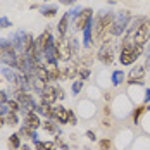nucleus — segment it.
Returning a JSON list of instances; mask_svg holds the SVG:
<instances>
[{
	"instance_id": "nucleus-1",
	"label": "nucleus",
	"mask_w": 150,
	"mask_h": 150,
	"mask_svg": "<svg viewBox=\"0 0 150 150\" xmlns=\"http://www.w3.org/2000/svg\"><path fill=\"white\" fill-rule=\"evenodd\" d=\"M114 17H116V16L110 14V12L102 14V16L97 17L95 26H93V40H95V42H105L107 35L110 33L112 23H114Z\"/></svg>"
},
{
	"instance_id": "nucleus-2",
	"label": "nucleus",
	"mask_w": 150,
	"mask_h": 150,
	"mask_svg": "<svg viewBox=\"0 0 150 150\" xmlns=\"http://www.w3.org/2000/svg\"><path fill=\"white\" fill-rule=\"evenodd\" d=\"M129 33L133 35V43L143 47L147 42H150V19L142 17V19L135 21V24L129 30Z\"/></svg>"
},
{
	"instance_id": "nucleus-3",
	"label": "nucleus",
	"mask_w": 150,
	"mask_h": 150,
	"mask_svg": "<svg viewBox=\"0 0 150 150\" xmlns=\"http://www.w3.org/2000/svg\"><path fill=\"white\" fill-rule=\"evenodd\" d=\"M143 52V47L140 45H121V55L119 60L122 66H129L133 64Z\"/></svg>"
},
{
	"instance_id": "nucleus-4",
	"label": "nucleus",
	"mask_w": 150,
	"mask_h": 150,
	"mask_svg": "<svg viewBox=\"0 0 150 150\" xmlns=\"http://www.w3.org/2000/svg\"><path fill=\"white\" fill-rule=\"evenodd\" d=\"M16 59H17V52L14 45L11 43H0V60L5 62L7 66L16 67Z\"/></svg>"
},
{
	"instance_id": "nucleus-5",
	"label": "nucleus",
	"mask_w": 150,
	"mask_h": 150,
	"mask_svg": "<svg viewBox=\"0 0 150 150\" xmlns=\"http://www.w3.org/2000/svg\"><path fill=\"white\" fill-rule=\"evenodd\" d=\"M71 54H73V50H71L69 42H66L64 38H59L55 42V57H57V60L67 62V60L71 59Z\"/></svg>"
},
{
	"instance_id": "nucleus-6",
	"label": "nucleus",
	"mask_w": 150,
	"mask_h": 150,
	"mask_svg": "<svg viewBox=\"0 0 150 150\" xmlns=\"http://www.w3.org/2000/svg\"><path fill=\"white\" fill-rule=\"evenodd\" d=\"M54 119L62 122V124H76V117L74 114L67 109H64L62 105H57L54 107Z\"/></svg>"
},
{
	"instance_id": "nucleus-7",
	"label": "nucleus",
	"mask_w": 150,
	"mask_h": 150,
	"mask_svg": "<svg viewBox=\"0 0 150 150\" xmlns=\"http://www.w3.org/2000/svg\"><path fill=\"white\" fill-rule=\"evenodd\" d=\"M91 17H93V11L91 9L79 11V14L76 16V30L85 31L88 26H91Z\"/></svg>"
},
{
	"instance_id": "nucleus-8",
	"label": "nucleus",
	"mask_w": 150,
	"mask_h": 150,
	"mask_svg": "<svg viewBox=\"0 0 150 150\" xmlns=\"http://www.w3.org/2000/svg\"><path fill=\"white\" fill-rule=\"evenodd\" d=\"M128 19H129L128 14L116 16L114 17V23H112V28H110V33L112 35H121L122 31L126 30V26H128Z\"/></svg>"
},
{
	"instance_id": "nucleus-9",
	"label": "nucleus",
	"mask_w": 150,
	"mask_h": 150,
	"mask_svg": "<svg viewBox=\"0 0 150 150\" xmlns=\"http://www.w3.org/2000/svg\"><path fill=\"white\" fill-rule=\"evenodd\" d=\"M52 43H54V40H52V35H50V31H48V30L43 31V33L40 35V38H38V40H35V47L38 48V52H40V54H43V52H45Z\"/></svg>"
},
{
	"instance_id": "nucleus-10",
	"label": "nucleus",
	"mask_w": 150,
	"mask_h": 150,
	"mask_svg": "<svg viewBox=\"0 0 150 150\" xmlns=\"http://www.w3.org/2000/svg\"><path fill=\"white\" fill-rule=\"evenodd\" d=\"M59 88L52 86V85H47L45 88L42 90V102H47V104L54 105V102L59 98V93H57Z\"/></svg>"
},
{
	"instance_id": "nucleus-11",
	"label": "nucleus",
	"mask_w": 150,
	"mask_h": 150,
	"mask_svg": "<svg viewBox=\"0 0 150 150\" xmlns=\"http://www.w3.org/2000/svg\"><path fill=\"white\" fill-rule=\"evenodd\" d=\"M143 78H145V66H138L135 69H131V73L128 76V83L129 85H142L143 83Z\"/></svg>"
},
{
	"instance_id": "nucleus-12",
	"label": "nucleus",
	"mask_w": 150,
	"mask_h": 150,
	"mask_svg": "<svg viewBox=\"0 0 150 150\" xmlns=\"http://www.w3.org/2000/svg\"><path fill=\"white\" fill-rule=\"evenodd\" d=\"M98 59L102 60L104 64H112L114 55H112V47H110V43H109V42H104L102 48L98 50Z\"/></svg>"
},
{
	"instance_id": "nucleus-13",
	"label": "nucleus",
	"mask_w": 150,
	"mask_h": 150,
	"mask_svg": "<svg viewBox=\"0 0 150 150\" xmlns=\"http://www.w3.org/2000/svg\"><path fill=\"white\" fill-rule=\"evenodd\" d=\"M35 74H36V78H38L40 81H43V83L48 85V81H50V73H48V67H47V66L36 64V66H35Z\"/></svg>"
},
{
	"instance_id": "nucleus-14",
	"label": "nucleus",
	"mask_w": 150,
	"mask_h": 150,
	"mask_svg": "<svg viewBox=\"0 0 150 150\" xmlns=\"http://www.w3.org/2000/svg\"><path fill=\"white\" fill-rule=\"evenodd\" d=\"M24 126H28L31 129L40 128V117H38V114H36V112H28V114H24Z\"/></svg>"
},
{
	"instance_id": "nucleus-15",
	"label": "nucleus",
	"mask_w": 150,
	"mask_h": 150,
	"mask_svg": "<svg viewBox=\"0 0 150 150\" xmlns=\"http://www.w3.org/2000/svg\"><path fill=\"white\" fill-rule=\"evenodd\" d=\"M33 47H35V40H33V36H31V35H26L24 40L21 42V48H23L21 52H23V54H28Z\"/></svg>"
},
{
	"instance_id": "nucleus-16",
	"label": "nucleus",
	"mask_w": 150,
	"mask_h": 150,
	"mask_svg": "<svg viewBox=\"0 0 150 150\" xmlns=\"http://www.w3.org/2000/svg\"><path fill=\"white\" fill-rule=\"evenodd\" d=\"M76 74H79V66L74 64V62H73V64H67L66 69H64V76L71 79V78H74Z\"/></svg>"
},
{
	"instance_id": "nucleus-17",
	"label": "nucleus",
	"mask_w": 150,
	"mask_h": 150,
	"mask_svg": "<svg viewBox=\"0 0 150 150\" xmlns=\"http://www.w3.org/2000/svg\"><path fill=\"white\" fill-rule=\"evenodd\" d=\"M38 110H40V114H43L45 117H54V107L50 104H47V102H42V104L38 105Z\"/></svg>"
},
{
	"instance_id": "nucleus-18",
	"label": "nucleus",
	"mask_w": 150,
	"mask_h": 150,
	"mask_svg": "<svg viewBox=\"0 0 150 150\" xmlns=\"http://www.w3.org/2000/svg\"><path fill=\"white\" fill-rule=\"evenodd\" d=\"M35 147L38 150H55V143L54 142H38V140H35Z\"/></svg>"
},
{
	"instance_id": "nucleus-19",
	"label": "nucleus",
	"mask_w": 150,
	"mask_h": 150,
	"mask_svg": "<svg viewBox=\"0 0 150 150\" xmlns=\"http://www.w3.org/2000/svg\"><path fill=\"white\" fill-rule=\"evenodd\" d=\"M67 23H69V16L66 14V16H62V19H60V23H59V35H60V38H64V35H66V30H67Z\"/></svg>"
},
{
	"instance_id": "nucleus-20",
	"label": "nucleus",
	"mask_w": 150,
	"mask_h": 150,
	"mask_svg": "<svg viewBox=\"0 0 150 150\" xmlns=\"http://www.w3.org/2000/svg\"><path fill=\"white\" fill-rule=\"evenodd\" d=\"M9 145H11V149L12 150H17L21 147V142H19V135H12L9 138Z\"/></svg>"
},
{
	"instance_id": "nucleus-21",
	"label": "nucleus",
	"mask_w": 150,
	"mask_h": 150,
	"mask_svg": "<svg viewBox=\"0 0 150 150\" xmlns=\"http://www.w3.org/2000/svg\"><path fill=\"white\" fill-rule=\"evenodd\" d=\"M43 124V128H45L48 133H59V129H57V126L52 122V121H45V122H42Z\"/></svg>"
},
{
	"instance_id": "nucleus-22",
	"label": "nucleus",
	"mask_w": 150,
	"mask_h": 150,
	"mask_svg": "<svg viewBox=\"0 0 150 150\" xmlns=\"http://www.w3.org/2000/svg\"><path fill=\"white\" fill-rule=\"evenodd\" d=\"M124 81V74H122V71H116L114 74H112V83L114 85H121Z\"/></svg>"
},
{
	"instance_id": "nucleus-23",
	"label": "nucleus",
	"mask_w": 150,
	"mask_h": 150,
	"mask_svg": "<svg viewBox=\"0 0 150 150\" xmlns=\"http://www.w3.org/2000/svg\"><path fill=\"white\" fill-rule=\"evenodd\" d=\"M5 122H7L9 126H16V124L19 122V119H17V114H14V112H9V116L5 117Z\"/></svg>"
},
{
	"instance_id": "nucleus-24",
	"label": "nucleus",
	"mask_w": 150,
	"mask_h": 150,
	"mask_svg": "<svg viewBox=\"0 0 150 150\" xmlns=\"http://www.w3.org/2000/svg\"><path fill=\"white\" fill-rule=\"evenodd\" d=\"M7 105H9V112H14V114L19 110V109H21V104H19L17 100H9V102H7Z\"/></svg>"
},
{
	"instance_id": "nucleus-25",
	"label": "nucleus",
	"mask_w": 150,
	"mask_h": 150,
	"mask_svg": "<svg viewBox=\"0 0 150 150\" xmlns=\"http://www.w3.org/2000/svg\"><path fill=\"white\" fill-rule=\"evenodd\" d=\"M147 109H149V107H145V105H142V107H136L135 112H133V121L136 122V121L140 119V116H142V114H143V112H145Z\"/></svg>"
},
{
	"instance_id": "nucleus-26",
	"label": "nucleus",
	"mask_w": 150,
	"mask_h": 150,
	"mask_svg": "<svg viewBox=\"0 0 150 150\" xmlns=\"http://www.w3.org/2000/svg\"><path fill=\"white\" fill-rule=\"evenodd\" d=\"M48 73H50V79H54V81H57L60 78L59 67H48Z\"/></svg>"
},
{
	"instance_id": "nucleus-27",
	"label": "nucleus",
	"mask_w": 150,
	"mask_h": 150,
	"mask_svg": "<svg viewBox=\"0 0 150 150\" xmlns=\"http://www.w3.org/2000/svg\"><path fill=\"white\" fill-rule=\"evenodd\" d=\"M55 14H57V7H47V9H43V16L45 17H54Z\"/></svg>"
},
{
	"instance_id": "nucleus-28",
	"label": "nucleus",
	"mask_w": 150,
	"mask_h": 150,
	"mask_svg": "<svg viewBox=\"0 0 150 150\" xmlns=\"http://www.w3.org/2000/svg\"><path fill=\"white\" fill-rule=\"evenodd\" d=\"M21 135H24L26 138H35V129H31L28 126H24L23 129H21Z\"/></svg>"
},
{
	"instance_id": "nucleus-29",
	"label": "nucleus",
	"mask_w": 150,
	"mask_h": 150,
	"mask_svg": "<svg viewBox=\"0 0 150 150\" xmlns=\"http://www.w3.org/2000/svg\"><path fill=\"white\" fill-rule=\"evenodd\" d=\"M110 147H112V143H110V140H109V138L100 140V149H102V150H110Z\"/></svg>"
},
{
	"instance_id": "nucleus-30",
	"label": "nucleus",
	"mask_w": 150,
	"mask_h": 150,
	"mask_svg": "<svg viewBox=\"0 0 150 150\" xmlns=\"http://www.w3.org/2000/svg\"><path fill=\"white\" fill-rule=\"evenodd\" d=\"M81 86H83V81H76L74 85H73V91H74V93H78V91L81 90Z\"/></svg>"
},
{
	"instance_id": "nucleus-31",
	"label": "nucleus",
	"mask_w": 150,
	"mask_h": 150,
	"mask_svg": "<svg viewBox=\"0 0 150 150\" xmlns=\"http://www.w3.org/2000/svg\"><path fill=\"white\" fill-rule=\"evenodd\" d=\"M88 74H90V71H88V69H83V71L79 69V76H81V79H86Z\"/></svg>"
},
{
	"instance_id": "nucleus-32",
	"label": "nucleus",
	"mask_w": 150,
	"mask_h": 150,
	"mask_svg": "<svg viewBox=\"0 0 150 150\" xmlns=\"http://www.w3.org/2000/svg\"><path fill=\"white\" fill-rule=\"evenodd\" d=\"M86 136H88V138H90L91 142H95V138H97V136H95V133H93V131H91V129H90V131H86Z\"/></svg>"
},
{
	"instance_id": "nucleus-33",
	"label": "nucleus",
	"mask_w": 150,
	"mask_h": 150,
	"mask_svg": "<svg viewBox=\"0 0 150 150\" xmlns=\"http://www.w3.org/2000/svg\"><path fill=\"white\" fill-rule=\"evenodd\" d=\"M5 100H7V97H5V93H4V91H0V104H4Z\"/></svg>"
},
{
	"instance_id": "nucleus-34",
	"label": "nucleus",
	"mask_w": 150,
	"mask_h": 150,
	"mask_svg": "<svg viewBox=\"0 0 150 150\" xmlns=\"http://www.w3.org/2000/svg\"><path fill=\"white\" fill-rule=\"evenodd\" d=\"M0 24H2V28H7V24H9V21H7V19H2V21H0Z\"/></svg>"
},
{
	"instance_id": "nucleus-35",
	"label": "nucleus",
	"mask_w": 150,
	"mask_h": 150,
	"mask_svg": "<svg viewBox=\"0 0 150 150\" xmlns=\"http://www.w3.org/2000/svg\"><path fill=\"white\" fill-rule=\"evenodd\" d=\"M60 2H62V4H69V5H71V4H74L76 0H60Z\"/></svg>"
},
{
	"instance_id": "nucleus-36",
	"label": "nucleus",
	"mask_w": 150,
	"mask_h": 150,
	"mask_svg": "<svg viewBox=\"0 0 150 150\" xmlns=\"http://www.w3.org/2000/svg\"><path fill=\"white\" fill-rule=\"evenodd\" d=\"M4 124H5V117H2V116H0V128H2Z\"/></svg>"
},
{
	"instance_id": "nucleus-37",
	"label": "nucleus",
	"mask_w": 150,
	"mask_h": 150,
	"mask_svg": "<svg viewBox=\"0 0 150 150\" xmlns=\"http://www.w3.org/2000/svg\"><path fill=\"white\" fill-rule=\"evenodd\" d=\"M23 150H31L30 147H23Z\"/></svg>"
}]
</instances>
